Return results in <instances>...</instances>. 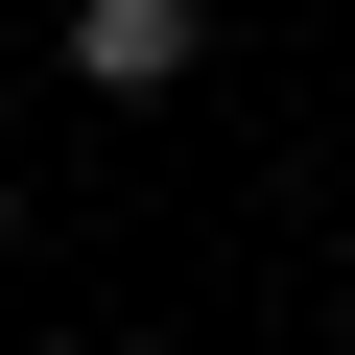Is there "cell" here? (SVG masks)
I'll use <instances>...</instances> for the list:
<instances>
[{"instance_id": "obj_1", "label": "cell", "mask_w": 355, "mask_h": 355, "mask_svg": "<svg viewBox=\"0 0 355 355\" xmlns=\"http://www.w3.org/2000/svg\"><path fill=\"white\" fill-rule=\"evenodd\" d=\"M48 48H71V95H190L214 71V0H71Z\"/></svg>"}, {"instance_id": "obj_2", "label": "cell", "mask_w": 355, "mask_h": 355, "mask_svg": "<svg viewBox=\"0 0 355 355\" xmlns=\"http://www.w3.org/2000/svg\"><path fill=\"white\" fill-rule=\"evenodd\" d=\"M0 284H24V190H0Z\"/></svg>"}]
</instances>
